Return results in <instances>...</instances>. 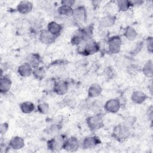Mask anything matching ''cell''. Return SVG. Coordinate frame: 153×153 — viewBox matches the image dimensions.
I'll return each mask as SVG.
<instances>
[{"label":"cell","mask_w":153,"mask_h":153,"mask_svg":"<svg viewBox=\"0 0 153 153\" xmlns=\"http://www.w3.org/2000/svg\"><path fill=\"white\" fill-rule=\"evenodd\" d=\"M26 62L30 65L33 69L40 66L42 62V58L38 53H30L26 57Z\"/></svg>","instance_id":"18"},{"label":"cell","mask_w":153,"mask_h":153,"mask_svg":"<svg viewBox=\"0 0 153 153\" xmlns=\"http://www.w3.org/2000/svg\"><path fill=\"white\" fill-rule=\"evenodd\" d=\"M65 138L63 135L56 134L52 138L49 139L47 142V146L48 149L51 151L55 152L63 149Z\"/></svg>","instance_id":"3"},{"label":"cell","mask_w":153,"mask_h":153,"mask_svg":"<svg viewBox=\"0 0 153 153\" xmlns=\"http://www.w3.org/2000/svg\"><path fill=\"white\" fill-rule=\"evenodd\" d=\"M136 121V118L133 116H129L127 117L124 121V123L128 124L130 126H133Z\"/></svg>","instance_id":"31"},{"label":"cell","mask_w":153,"mask_h":153,"mask_svg":"<svg viewBox=\"0 0 153 153\" xmlns=\"http://www.w3.org/2000/svg\"><path fill=\"white\" fill-rule=\"evenodd\" d=\"M102 91L101 85L97 83H93L90 85L88 89L87 95L90 99H93L99 96Z\"/></svg>","instance_id":"19"},{"label":"cell","mask_w":153,"mask_h":153,"mask_svg":"<svg viewBox=\"0 0 153 153\" xmlns=\"http://www.w3.org/2000/svg\"><path fill=\"white\" fill-rule=\"evenodd\" d=\"M33 8V4L29 1H20L16 7L17 11L22 14H29Z\"/></svg>","instance_id":"17"},{"label":"cell","mask_w":153,"mask_h":153,"mask_svg":"<svg viewBox=\"0 0 153 153\" xmlns=\"http://www.w3.org/2000/svg\"><path fill=\"white\" fill-rule=\"evenodd\" d=\"M108 51L110 53L115 54L118 53L121 48L122 39L118 35H114L111 36L108 40Z\"/></svg>","instance_id":"5"},{"label":"cell","mask_w":153,"mask_h":153,"mask_svg":"<svg viewBox=\"0 0 153 153\" xmlns=\"http://www.w3.org/2000/svg\"><path fill=\"white\" fill-rule=\"evenodd\" d=\"M86 123L91 131H96L103 127V119L101 114L89 116L86 119Z\"/></svg>","instance_id":"2"},{"label":"cell","mask_w":153,"mask_h":153,"mask_svg":"<svg viewBox=\"0 0 153 153\" xmlns=\"http://www.w3.org/2000/svg\"><path fill=\"white\" fill-rule=\"evenodd\" d=\"M117 6L120 11H126L132 7L131 1L128 0H118L117 1Z\"/></svg>","instance_id":"25"},{"label":"cell","mask_w":153,"mask_h":153,"mask_svg":"<svg viewBox=\"0 0 153 153\" xmlns=\"http://www.w3.org/2000/svg\"><path fill=\"white\" fill-rule=\"evenodd\" d=\"M131 133V126L124 122L114 127L112 136L117 141L122 142L130 137Z\"/></svg>","instance_id":"1"},{"label":"cell","mask_w":153,"mask_h":153,"mask_svg":"<svg viewBox=\"0 0 153 153\" xmlns=\"http://www.w3.org/2000/svg\"><path fill=\"white\" fill-rule=\"evenodd\" d=\"M75 1L74 0H63L60 2L61 5H66L71 7H72V6L75 4Z\"/></svg>","instance_id":"33"},{"label":"cell","mask_w":153,"mask_h":153,"mask_svg":"<svg viewBox=\"0 0 153 153\" xmlns=\"http://www.w3.org/2000/svg\"><path fill=\"white\" fill-rule=\"evenodd\" d=\"M153 39L152 36H148L146 39V49L149 53H152L153 51Z\"/></svg>","instance_id":"29"},{"label":"cell","mask_w":153,"mask_h":153,"mask_svg":"<svg viewBox=\"0 0 153 153\" xmlns=\"http://www.w3.org/2000/svg\"><path fill=\"white\" fill-rule=\"evenodd\" d=\"M84 43L82 48L79 51V53L84 56L93 55L100 50V44L96 41L90 39L84 42Z\"/></svg>","instance_id":"4"},{"label":"cell","mask_w":153,"mask_h":153,"mask_svg":"<svg viewBox=\"0 0 153 153\" xmlns=\"http://www.w3.org/2000/svg\"><path fill=\"white\" fill-rule=\"evenodd\" d=\"M116 22V17L115 16L108 14L103 16L100 21V26L102 27H112Z\"/></svg>","instance_id":"20"},{"label":"cell","mask_w":153,"mask_h":153,"mask_svg":"<svg viewBox=\"0 0 153 153\" xmlns=\"http://www.w3.org/2000/svg\"><path fill=\"white\" fill-rule=\"evenodd\" d=\"M142 47H143V42H139L136 44L135 48L131 51L130 53L132 54H136V53H139L140 51V50L142 49Z\"/></svg>","instance_id":"32"},{"label":"cell","mask_w":153,"mask_h":153,"mask_svg":"<svg viewBox=\"0 0 153 153\" xmlns=\"http://www.w3.org/2000/svg\"><path fill=\"white\" fill-rule=\"evenodd\" d=\"M47 30L54 37L57 38L63 30V26L56 21H51L47 25Z\"/></svg>","instance_id":"11"},{"label":"cell","mask_w":153,"mask_h":153,"mask_svg":"<svg viewBox=\"0 0 153 153\" xmlns=\"http://www.w3.org/2000/svg\"><path fill=\"white\" fill-rule=\"evenodd\" d=\"M69 89L68 83L64 80H59L54 82L53 91L57 95L63 96L66 94Z\"/></svg>","instance_id":"10"},{"label":"cell","mask_w":153,"mask_h":153,"mask_svg":"<svg viewBox=\"0 0 153 153\" xmlns=\"http://www.w3.org/2000/svg\"><path fill=\"white\" fill-rule=\"evenodd\" d=\"M37 110L41 114H47L50 110L49 104L45 102H41L37 105Z\"/></svg>","instance_id":"27"},{"label":"cell","mask_w":153,"mask_h":153,"mask_svg":"<svg viewBox=\"0 0 153 153\" xmlns=\"http://www.w3.org/2000/svg\"><path fill=\"white\" fill-rule=\"evenodd\" d=\"M143 74L147 78H151L153 76V63L152 60H148L142 68Z\"/></svg>","instance_id":"24"},{"label":"cell","mask_w":153,"mask_h":153,"mask_svg":"<svg viewBox=\"0 0 153 153\" xmlns=\"http://www.w3.org/2000/svg\"><path fill=\"white\" fill-rule=\"evenodd\" d=\"M9 128V124L7 122L2 123L0 125V133L1 135L5 134Z\"/></svg>","instance_id":"30"},{"label":"cell","mask_w":153,"mask_h":153,"mask_svg":"<svg viewBox=\"0 0 153 153\" xmlns=\"http://www.w3.org/2000/svg\"><path fill=\"white\" fill-rule=\"evenodd\" d=\"M149 98L148 96L140 90L134 91L131 95V101L136 104H142Z\"/></svg>","instance_id":"14"},{"label":"cell","mask_w":153,"mask_h":153,"mask_svg":"<svg viewBox=\"0 0 153 153\" xmlns=\"http://www.w3.org/2000/svg\"><path fill=\"white\" fill-rule=\"evenodd\" d=\"M103 108L104 110L108 113H117L121 108V102L118 99H110L105 102Z\"/></svg>","instance_id":"9"},{"label":"cell","mask_w":153,"mask_h":153,"mask_svg":"<svg viewBox=\"0 0 153 153\" xmlns=\"http://www.w3.org/2000/svg\"><path fill=\"white\" fill-rule=\"evenodd\" d=\"M33 69L30 65L26 62L18 66L17 71L20 76L23 78H27L32 75Z\"/></svg>","instance_id":"13"},{"label":"cell","mask_w":153,"mask_h":153,"mask_svg":"<svg viewBox=\"0 0 153 153\" xmlns=\"http://www.w3.org/2000/svg\"><path fill=\"white\" fill-rule=\"evenodd\" d=\"M12 85V81L11 79L6 76H3L2 75L1 76L0 79V92L2 94H7L11 89Z\"/></svg>","instance_id":"15"},{"label":"cell","mask_w":153,"mask_h":153,"mask_svg":"<svg viewBox=\"0 0 153 153\" xmlns=\"http://www.w3.org/2000/svg\"><path fill=\"white\" fill-rule=\"evenodd\" d=\"M101 143L100 138L96 135H91L85 137L81 143V147L84 149H91L96 147Z\"/></svg>","instance_id":"8"},{"label":"cell","mask_w":153,"mask_h":153,"mask_svg":"<svg viewBox=\"0 0 153 153\" xmlns=\"http://www.w3.org/2000/svg\"><path fill=\"white\" fill-rule=\"evenodd\" d=\"M8 146L14 150L20 149L25 146V140L21 136H13L10 140Z\"/></svg>","instance_id":"16"},{"label":"cell","mask_w":153,"mask_h":153,"mask_svg":"<svg viewBox=\"0 0 153 153\" xmlns=\"http://www.w3.org/2000/svg\"><path fill=\"white\" fill-rule=\"evenodd\" d=\"M60 130V127H59V124H54L50 126L47 128V133L50 135H56L59 133V130Z\"/></svg>","instance_id":"28"},{"label":"cell","mask_w":153,"mask_h":153,"mask_svg":"<svg viewBox=\"0 0 153 153\" xmlns=\"http://www.w3.org/2000/svg\"><path fill=\"white\" fill-rule=\"evenodd\" d=\"M81 147V142L75 136H71L65 140L63 149L69 152H75Z\"/></svg>","instance_id":"6"},{"label":"cell","mask_w":153,"mask_h":153,"mask_svg":"<svg viewBox=\"0 0 153 153\" xmlns=\"http://www.w3.org/2000/svg\"><path fill=\"white\" fill-rule=\"evenodd\" d=\"M74 8L64 5H60L57 8V13L64 17H71L73 15Z\"/></svg>","instance_id":"22"},{"label":"cell","mask_w":153,"mask_h":153,"mask_svg":"<svg viewBox=\"0 0 153 153\" xmlns=\"http://www.w3.org/2000/svg\"><path fill=\"white\" fill-rule=\"evenodd\" d=\"M32 75L34 76L35 79L38 80H42L45 78L46 75L45 69L41 66L34 68L33 69Z\"/></svg>","instance_id":"26"},{"label":"cell","mask_w":153,"mask_h":153,"mask_svg":"<svg viewBox=\"0 0 153 153\" xmlns=\"http://www.w3.org/2000/svg\"><path fill=\"white\" fill-rule=\"evenodd\" d=\"M124 37L128 41H134L138 36V33L136 30L132 26H127L126 27L124 32Z\"/></svg>","instance_id":"23"},{"label":"cell","mask_w":153,"mask_h":153,"mask_svg":"<svg viewBox=\"0 0 153 153\" xmlns=\"http://www.w3.org/2000/svg\"><path fill=\"white\" fill-rule=\"evenodd\" d=\"M87 17V10L83 5L78 6L74 8L72 19L76 23H83L86 21Z\"/></svg>","instance_id":"7"},{"label":"cell","mask_w":153,"mask_h":153,"mask_svg":"<svg viewBox=\"0 0 153 153\" xmlns=\"http://www.w3.org/2000/svg\"><path fill=\"white\" fill-rule=\"evenodd\" d=\"M21 111L25 114H29L33 112L35 109V104L30 101H25L20 104Z\"/></svg>","instance_id":"21"},{"label":"cell","mask_w":153,"mask_h":153,"mask_svg":"<svg viewBox=\"0 0 153 153\" xmlns=\"http://www.w3.org/2000/svg\"><path fill=\"white\" fill-rule=\"evenodd\" d=\"M57 38L52 35L47 30H41L39 34V39L40 42L45 45H50L55 42Z\"/></svg>","instance_id":"12"}]
</instances>
